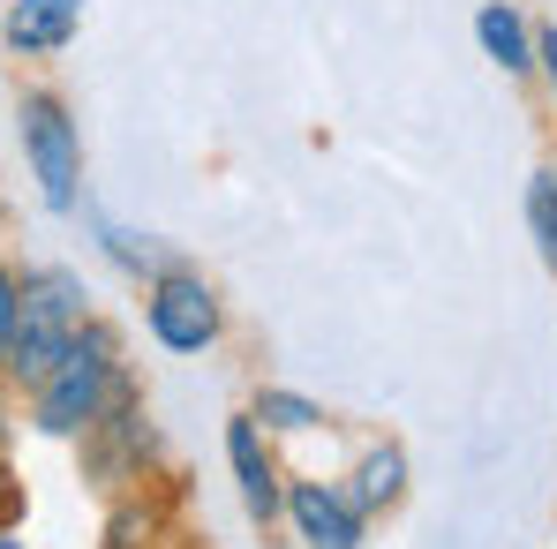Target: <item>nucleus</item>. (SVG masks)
<instances>
[{
  "instance_id": "obj_1",
  "label": "nucleus",
  "mask_w": 557,
  "mask_h": 549,
  "mask_svg": "<svg viewBox=\"0 0 557 549\" xmlns=\"http://www.w3.org/2000/svg\"><path fill=\"white\" fill-rule=\"evenodd\" d=\"M76 332H84V286L69 272H30L15 286V316H8V339H0L8 376L38 391V384L53 376V362L69 354Z\"/></svg>"
},
{
  "instance_id": "obj_2",
  "label": "nucleus",
  "mask_w": 557,
  "mask_h": 549,
  "mask_svg": "<svg viewBox=\"0 0 557 549\" xmlns=\"http://www.w3.org/2000/svg\"><path fill=\"white\" fill-rule=\"evenodd\" d=\"M106 399H113V332L84 324L69 339V354L53 362V376L38 384V429L46 437H76V429H91L106 414Z\"/></svg>"
},
{
  "instance_id": "obj_3",
  "label": "nucleus",
  "mask_w": 557,
  "mask_h": 549,
  "mask_svg": "<svg viewBox=\"0 0 557 549\" xmlns=\"http://www.w3.org/2000/svg\"><path fill=\"white\" fill-rule=\"evenodd\" d=\"M23 151H30L38 196H46L53 211H69V203H76L84 159H76V128H69V113H61V98H46V91L23 98Z\"/></svg>"
},
{
  "instance_id": "obj_4",
  "label": "nucleus",
  "mask_w": 557,
  "mask_h": 549,
  "mask_svg": "<svg viewBox=\"0 0 557 549\" xmlns=\"http://www.w3.org/2000/svg\"><path fill=\"white\" fill-rule=\"evenodd\" d=\"M151 332H159V347H174V354H203L211 339H219V301H211V286L188 272H166L151 286Z\"/></svg>"
},
{
  "instance_id": "obj_5",
  "label": "nucleus",
  "mask_w": 557,
  "mask_h": 549,
  "mask_svg": "<svg viewBox=\"0 0 557 549\" xmlns=\"http://www.w3.org/2000/svg\"><path fill=\"white\" fill-rule=\"evenodd\" d=\"M286 512H294V527H301V542H309V549H355V542H362L355 504L332 497L324 482H301V489L286 497Z\"/></svg>"
},
{
  "instance_id": "obj_6",
  "label": "nucleus",
  "mask_w": 557,
  "mask_h": 549,
  "mask_svg": "<svg viewBox=\"0 0 557 549\" xmlns=\"http://www.w3.org/2000/svg\"><path fill=\"white\" fill-rule=\"evenodd\" d=\"M226 459H234L242 504H249L257 520H272L278 512V466H272V452H264V437H257V414H242V422L226 429Z\"/></svg>"
},
{
  "instance_id": "obj_7",
  "label": "nucleus",
  "mask_w": 557,
  "mask_h": 549,
  "mask_svg": "<svg viewBox=\"0 0 557 549\" xmlns=\"http://www.w3.org/2000/svg\"><path fill=\"white\" fill-rule=\"evenodd\" d=\"M76 15H84V0H15L8 8V46L15 53H61L76 38Z\"/></svg>"
},
{
  "instance_id": "obj_8",
  "label": "nucleus",
  "mask_w": 557,
  "mask_h": 549,
  "mask_svg": "<svg viewBox=\"0 0 557 549\" xmlns=\"http://www.w3.org/2000/svg\"><path fill=\"white\" fill-rule=\"evenodd\" d=\"M474 38H482V53H490L497 68H528V53H535V46H528V23H520L505 0H490V8L474 15Z\"/></svg>"
},
{
  "instance_id": "obj_9",
  "label": "nucleus",
  "mask_w": 557,
  "mask_h": 549,
  "mask_svg": "<svg viewBox=\"0 0 557 549\" xmlns=\"http://www.w3.org/2000/svg\"><path fill=\"white\" fill-rule=\"evenodd\" d=\"M528 226H535L543 264L557 272V174H535V182H528Z\"/></svg>"
},
{
  "instance_id": "obj_10",
  "label": "nucleus",
  "mask_w": 557,
  "mask_h": 549,
  "mask_svg": "<svg viewBox=\"0 0 557 549\" xmlns=\"http://www.w3.org/2000/svg\"><path fill=\"white\" fill-rule=\"evenodd\" d=\"M399 489H407V459L392 452V445L362 459V489H355L362 504H399Z\"/></svg>"
},
{
  "instance_id": "obj_11",
  "label": "nucleus",
  "mask_w": 557,
  "mask_h": 549,
  "mask_svg": "<svg viewBox=\"0 0 557 549\" xmlns=\"http://www.w3.org/2000/svg\"><path fill=\"white\" fill-rule=\"evenodd\" d=\"M257 422H272V429H317L324 414H317L301 391H264V399H257Z\"/></svg>"
},
{
  "instance_id": "obj_12",
  "label": "nucleus",
  "mask_w": 557,
  "mask_h": 549,
  "mask_svg": "<svg viewBox=\"0 0 557 549\" xmlns=\"http://www.w3.org/2000/svg\"><path fill=\"white\" fill-rule=\"evenodd\" d=\"M15 512H23V489H15V474H8V466H0V527H8V520H15Z\"/></svg>"
},
{
  "instance_id": "obj_13",
  "label": "nucleus",
  "mask_w": 557,
  "mask_h": 549,
  "mask_svg": "<svg viewBox=\"0 0 557 549\" xmlns=\"http://www.w3.org/2000/svg\"><path fill=\"white\" fill-rule=\"evenodd\" d=\"M535 53H543V68H550V91H557V30H543V38H535Z\"/></svg>"
},
{
  "instance_id": "obj_14",
  "label": "nucleus",
  "mask_w": 557,
  "mask_h": 549,
  "mask_svg": "<svg viewBox=\"0 0 557 549\" xmlns=\"http://www.w3.org/2000/svg\"><path fill=\"white\" fill-rule=\"evenodd\" d=\"M8 316H15V278L0 272V339H8Z\"/></svg>"
},
{
  "instance_id": "obj_15",
  "label": "nucleus",
  "mask_w": 557,
  "mask_h": 549,
  "mask_svg": "<svg viewBox=\"0 0 557 549\" xmlns=\"http://www.w3.org/2000/svg\"><path fill=\"white\" fill-rule=\"evenodd\" d=\"M0 549H23V542H8V527H0Z\"/></svg>"
}]
</instances>
